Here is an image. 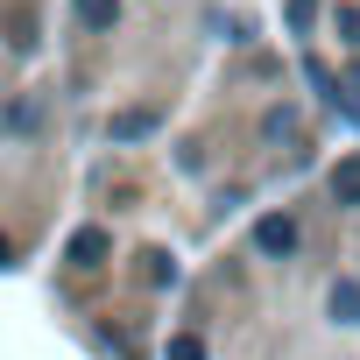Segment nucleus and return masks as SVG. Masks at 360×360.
<instances>
[{
  "label": "nucleus",
  "mask_w": 360,
  "mask_h": 360,
  "mask_svg": "<svg viewBox=\"0 0 360 360\" xmlns=\"http://www.w3.org/2000/svg\"><path fill=\"white\" fill-rule=\"evenodd\" d=\"M141 134H155V113H148V106H127V113H113V141H141Z\"/></svg>",
  "instance_id": "4"
},
{
  "label": "nucleus",
  "mask_w": 360,
  "mask_h": 360,
  "mask_svg": "<svg viewBox=\"0 0 360 360\" xmlns=\"http://www.w3.org/2000/svg\"><path fill=\"white\" fill-rule=\"evenodd\" d=\"M141 262H148V283H169V276H176V262H169V255H141Z\"/></svg>",
  "instance_id": "8"
},
{
  "label": "nucleus",
  "mask_w": 360,
  "mask_h": 360,
  "mask_svg": "<svg viewBox=\"0 0 360 360\" xmlns=\"http://www.w3.org/2000/svg\"><path fill=\"white\" fill-rule=\"evenodd\" d=\"M71 15H78L85 29H113V15H120V8H113V0H71Z\"/></svg>",
  "instance_id": "5"
},
{
  "label": "nucleus",
  "mask_w": 360,
  "mask_h": 360,
  "mask_svg": "<svg viewBox=\"0 0 360 360\" xmlns=\"http://www.w3.org/2000/svg\"><path fill=\"white\" fill-rule=\"evenodd\" d=\"M332 205H360V155H346L332 169Z\"/></svg>",
  "instance_id": "3"
},
{
  "label": "nucleus",
  "mask_w": 360,
  "mask_h": 360,
  "mask_svg": "<svg viewBox=\"0 0 360 360\" xmlns=\"http://www.w3.org/2000/svg\"><path fill=\"white\" fill-rule=\"evenodd\" d=\"M255 248H262V255H290V248H297V219H262V226H255Z\"/></svg>",
  "instance_id": "1"
},
{
  "label": "nucleus",
  "mask_w": 360,
  "mask_h": 360,
  "mask_svg": "<svg viewBox=\"0 0 360 360\" xmlns=\"http://www.w3.org/2000/svg\"><path fill=\"white\" fill-rule=\"evenodd\" d=\"M311 15H318V0H290V22L297 29H311Z\"/></svg>",
  "instance_id": "10"
},
{
  "label": "nucleus",
  "mask_w": 360,
  "mask_h": 360,
  "mask_svg": "<svg viewBox=\"0 0 360 360\" xmlns=\"http://www.w3.org/2000/svg\"><path fill=\"white\" fill-rule=\"evenodd\" d=\"M162 360H205V339H198V332H176V339L162 346Z\"/></svg>",
  "instance_id": "7"
},
{
  "label": "nucleus",
  "mask_w": 360,
  "mask_h": 360,
  "mask_svg": "<svg viewBox=\"0 0 360 360\" xmlns=\"http://www.w3.org/2000/svg\"><path fill=\"white\" fill-rule=\"evenodd\" d=\"M339 43H360V8H339Z\"/></svg>",
  "instance_id": "9"
},
{
  "label": "nucleus",
  "mask_w": 360,
  "mask_h": 360,
  "mask_svg": "<svg viewBox=\"0 0 360 360\" xmlns=\"http://www.w3.org/2000/svg\"><path fill=\"white\" fill-rule=\"evenodd\" d=\"M332 318L339 325H360V283H339L332 290Z\"/></svg>",
  "instance_id": "6"
},
{
  "label": "nucleus",
  "mask_w": 360,
  "mask_h": 360,
  "mask_svg": "<svg viewBox=\"0 0 360 360\" xmlns=\"http://www.w3.org/2000/svg\"><path fill=\"white\" fill-rule=\"evenodd\" d=\"M106 248H113V240H106L99 226H78V233H71V262H78V269H99Z\"/></svg>",
  "instance_id": "2"
}]
</instances>
